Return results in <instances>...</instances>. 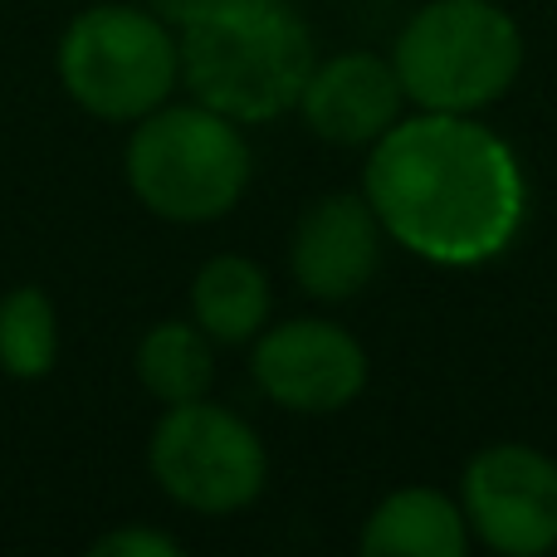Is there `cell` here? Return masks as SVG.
<instances>
[{
	"label": "cell",
	"instance_id": "6da1fadb",
	"mask_svg": "<svg viewBox=\"0 0 557 557\" xmlns=\"http://www.w3.org/2000/svg\"><path fill=\"white\" fill-rule=\"evenodd\" d=\"M362 196L382 215L386 240L445 270L499 260L529 215L513 147L465 113L401 117L367 147Z\"/></svg>",
	"mask_w": 557,
	"mask_h": 557
},
{
	"label": "cell",
	"instance_id": "7a4b0ae2",
	"mask_svg": "<svg viewBox=\"0 0 557 557\" xmlns=\"http://www.w3.org/2000/svg\"><path fill=\"white\" fill-rule=\"evenodd\" d=\"M176 45L191 98L240 127L294 113L318 64L294 0H201L176 25Z\"/></svg>",
	"mask_w": 557,
	"mask_h": 557
},
{
	"label": "cell",
	"instance_id": "3957f363",
	"mask_svg": "<svg viewBox=\"0 0 557 557\" xmlns=\"http://www.w3.org/2000/svg\"><path fill=\"white\" fill-rule=\"evenodd\" d=\"M123 172L133 196L172 225H211L250 186V143L240 123L206 103H162L137 117Z\"/></svg>",
	"mask_w": 557,
	"mask_h": 557
},
{
	"label": "cell",
	"instance_id": "277c9868",
	"mask_svg": "<svg viewBox=\"0 0 557 557\" xmlns=\"http://www.w3.org/2000/svg\"><path fill=\"white\" fill-rule=\"evenodd\" d=\"M406 103L421 113H484L523 69V35L499 0H425L392 49Z\"/></svg>",
	"mask_w": 557,
	"mask_h": 557
},
{
	"label": "cell",
	"instance_id": "5b68a950",
	"mask_svg": "<svg viewBox=\"0 0 557 557\" xmlns=\"http://www.w3.org/2000/svg\"><path fill=\"white\" fill-rule=\"evenodd\" d=\"M59 84L98 123H137L182 84L176 29L152 5H88L59 39Z\"/></svg>",
	"mask_w": 557,
	"mask_h": 557
},
{
	"label": "cell",
	"instance_id": "8992f818",
	"mask_svg": "<svg viewBox=\"0 0 557 557\" xmlns=\"http://www.w3.org/2000/svg\"><path fill=\"white\" fill-rule=\"evenodd\" d=\"M147 470L172 504L221 519L250 509L264 494L270 450L245 416L201 396L162 411L147 441Z\"/></svg>",
	"mask_w": 557,
	"mask_h": 557
},
{
	"label": "cell",
	"instance_id": "52a82bcc",
	"mask_svg": "<svg viewBox=\"0 0 557 557\" xmlns=\"http://www.w3.org/2000/svg\"><path fill=\"white\" fill-rule=\"evenodd\" d=\"M470 533L504 557H539L557 548V460L539 445H484L460 480Z\"/></svg>",
	"mask_w": 557,
	"mask_h": 557
},
{
	"label": "cell",
	"instance_id": "ba28073f",
	"mask_svg": "<svg viewBox=\"0 0 557 557\" xmlns=\"http://www.w3.org/2000/svg\"><path fill=\"white\" fill-rule=\"evenodd\" d=\"M250 376L274 406L298 416H333L367 386V352L343 323L288 318L255 337Z\"/></svg>",
	"mask_w": 557,
	"mask_h": 557
},
{
	"label": "cell",
	"instance_id": "9c48e42d",
	"mask_svg": "<svg viewBox=\"0 0 557 557\" xmlns=\"http://www.w3.org/2000/svg\"><path fill=\"white\" fill-rule=\"evenodd\" d=\"M386 225L362 191L318 196L294 225L288 270L294 284L318 304H347L382 270Z\"/></svg>",
	"mask_w": 557,
	"mask_h": 557
},
{
	"label": "cell",
	"instance_id": "30bf717a",
	"mask_svg": "<svg viewBox=\"0 0 557 557\" xmlns=\"http://www.w3.org/2000/svg\"><path fill=\"white\" fill-rule=\"evenodd\" d=\"M406 88L396 78V64L367 49L318 59L308 74L298 108L308 133L333 147H372L401 123Z\"/></svg>",
	"mask_w": 557,
	"mask_h": 557
},
{
	"label": "cell",
	"instance_id": "8fae6325",
	"mask_svg": "<svg viewBox=\"0 0 557 557\" xmlns=\"http://www.w3.org/2000/svg\"><path fill=\"white\" fill-rule=\"evenodd\" d=\"M357 548L367 557H465L470 519L450 494L411 484L376 504L372 519L362 523Z\"/></svg>",
	"mask_w": 557,
	"mask_h": 557
},
{
	"label": "cell",
	"instance_id": "7c38bea8",
	"mask_svg": "<svg viewBox=\"0 0 557 557\" xmlns=\"http://www.w3.org/2000/svg\"><path fill=\"white\" fill-rule=\"evenodd\" d=\"M274 288L270 274L245 255H215L191 278V318L211 343L240 347L270 327Z\"/></svg>",
	"mask_w": 557,
	"mask_h": 557
},
{
	"label": "cell",
	"instance_id": "4fadbf2b",
	"mask_svg": "<svg viewBox=\"0 0 557 557\" xmlns=\"http://www.w3.org/2000/svg\"><path fill=\"white\" fill-rule=\"evenodd\" d=\"M133 367L152 401H201V396H211L215 382V343L196 327V318H166L143 333Z\"/></svg>",
	"mask_w": 557,
	"mask_h": 557
},
{
	"label": "cell",
	"instance_id": "5bb4252c",
	"mask_svg": "<svg viewBox=\"0 0 557 557\" xmlns=\"http://www.w3.org/2000/svg\"><path fill=\"white\" fill-rule=\"evenodd\" d=\"M59 362V313L45 288L20 284L0 298V372L39 382Z\"/></svg>",
	"mask_w": 557,
	"mask_h": 557
},
{
	"label": "cell",
	"instance_id": "9a60e30c",
	"mask_svg": "<svg viewBox=\"0 0 557 557\" xmlns=\"http://www.w3.org/2000/svg\"><path fill=\"white\" fill-rule=\"evenodd\" d=\"M88 553L94 557H182V543L162 529H143V523H133V529L103 533Z\"/></svg>",
	"mask_w": 557,
	"mask_h": 557
},
{
	"label": "cell",
	"instance_id": "2e32d148",
	"mask_svg": "<svg viewBox=\"0 0 557 557\" xmlns=\"http://www.w3.org/2000/svg\"><path fill=\"white\" fill-rule=\"evenodd\" d=\"M196 5H201V0H152V10H157V15H162V20H166V25H172V29L182 25V20L191 15Z\"/></svg>",
	"mask_w": 557,
	"mask_h": 557
}]
</instances>
